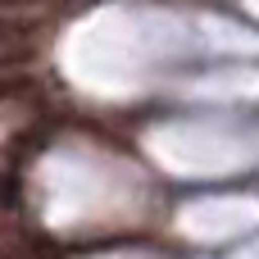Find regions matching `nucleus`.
<instances>
[{"label":"nucleus","instance_id":"nucleus-1","mask_svg":"<svg viewBox=\"0 0 259 259\" xmlns=\"http://www.w3.org/2000/svg\"><path fill=\"white\" fill-rule=\"evenodd\" d=\"M36 55V27L27 18L0 14V68H23Z\"/></svg>","mask_w":259,"mask_h":259},{"label":"nucleus","instance_id":"nucleus-2","mask_svg":"<svg viewBox=\"0 0 259 259\" xmlns=\"http://www.w3.org/2000/svg\"><path fill=\"white\" fill-rule=\"evenodd\" d=\"M18 209V182L14 178H0V223Z\"/></svg>","mask_w":259,"mask_h":259},{"label":"nucleus","instance_id":"nucleus-3","mask_svg":"<svg viewBox=\"0 0 259 259\" xmlns=\"http://www.w3.org/2000/svg\"><path fill=\"white\" fill-rule=\"evenodd\" d=\"M27 87H32V82L18 77V73H14V77H0V100H18V96H27Z\"/></svg>","mask_w":259,"mask_h":259},{"label":"nucleus","instance_id":"nucleus-4","mask_svg":"<svg viewBox=\"0 0 259 259\" xmlns=\"http://www.w3.org/2000/svg\"><path fill=\"white\" fill-rule=\"evenodd\" d=\"M27 5H36V0H0V9H27Z\"/></svg>","mask_w":259,"mask_h":259}]
</instances>
